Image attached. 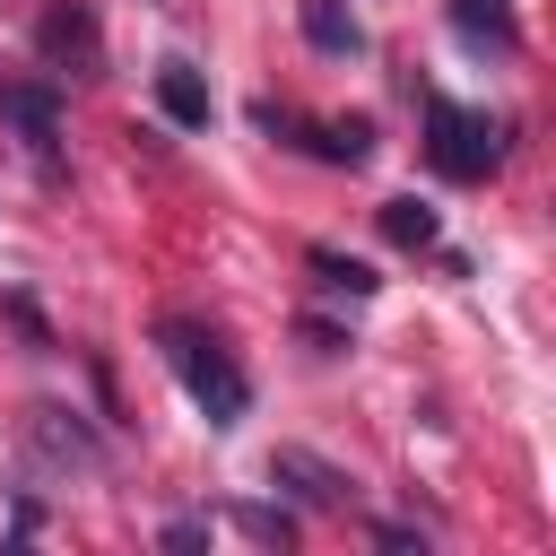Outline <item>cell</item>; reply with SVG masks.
Returning <instances> with one entry per match:
<instances>
[{"mask_svg": "<svg viewBox=\"0 0 556 556\" xmlns=\"http://www.w3.org/2000/svg\"><path fill=\"white\" fill-rule=\"evenodd\" d=\"M295 26H304V43L330 52V61H356V52H365V26H356L348 0H295Z\"/></svg>", "mask_w": 556, "mask_h": 556, "instance_id": "8992f818", "label": "cell"}, {"mask_svg": "<svg viewBox=\"0 0 556 556\" xmlns=\"http://www.w3.org/2000/svg\"><path fill=\"white\" fill-rule=\"evenodd\" d=\"M452 26L469 52H513L521 26H513V0H452Z\"/></svg>", "mask_w": 556, "mask_h": 556, "instance_id": "52a82bcc", "label": "cell"}, {"mask_svg": "<svg viewBox=\"0 0 556 556\" xmlns=\"http://www.w3.org/2000/svg\"><path fill=\"white\" fill-rule=\"evenodd\" d=\"M43 61H61L70 78H96L104 52H96V17H87L78 0H52V9H43Z\"/></svg>", "mask_w": 556, "mask_h": 556, "instance_id": "5b68a950", "label": "cell"}, {"mask_svg": "<svg viewBox=\"0 0 556 556\" xmlns=\"http://www.w3.org/2000/svg\"><path fill=\"white\" fill-rule=\"evenodd\" d=\"M26 443H35V460L43 469H96L104 452H96V434L70 417V408H26Z\"/></svg>", "mask_w": 556, "mask_h": 556, "instance_id": "277c9868", "label": "cell"}, {"mask_svg": "<svg viewBox=\"0 0 556 556\" xmlns=\"http://www.w3.org/2000/svg\"><path fill=\"white\" fill-rule=\"evenodd\" d=\"M0 113H9V122L26 130V148L52 165V139H61V122H52V96H43V87H9V96H0Z\"/></svg>", "mask_w": 556, "mask_h": 556, "instance_id": "9c48e42d", "label": "cell"}, {"mask_svg": "<svg viewBox=\"0 0 556 556\" xmlns=\"http://www.w3.org/2000/svg\"><path fill=\"white\" fill-rule=\"evenodd\" d=\"M156 348H165V365H174V382L191 391V408L208 417V426H235L243 408H252V382H243V365L208 339V330H191V321H165L156 330Z\"/></svg>", "mask_w": 556, "mask_h": 556, "instance_id": "6da1fadb", "label": "cell"}, {"mask_svg": "<svg viewBox=\"0 0 556 556\" xmlns=\"http://www.w3.org/2000/svg\"><path fill=\"white\" fill-rule=\"evenodd\" d=\"M156 104H165L182 130H200V122H208V87H200V70H191V61H165V70H156Z\"/></svg>", "mask_w": 556, "mask_h": 556, "instance_id": "ba28073f", "label": "cell"}, {"mask_svg": "<svg viewBox=\"0 0 556 556\" xmlns=\"http://www.w3.org/2000/svg\"><path fill=\"white\" fill-rule=\"evenodd\" d=\"M235 530H252V539H287L295 521H287V513H261V504H235Z\"/></svg>", "mask_w": 556, "mask_h": 556, "instance_id": "4fadbf2b", "label": "cell"}, {"mask_svg": "<svg viewBox=\"0 0 556 556\" xmlns=\"http://www.w3.org/2000/svg\"><path fill=\"white\" fill-rule=\"evenodd\" d=\"M426 156H434L452 182H478V174H495L504 130H495V113H469V104L434 96V104H426Z\"/></svg>", "mask_w": 556, "mask_h": 556, "instance_id": "7a4b0ae2", "label": "cell"}, {"mask_svg": "<svg viewBox=\"0 0 556 556\" xmlns=\"http://www.w3.org/2000/svg\"><path fill=\"white\" fill-rule=\"evenodd\" d=\"M269 486H287V495H295V504H313V513H339L356 478H348L339 460L304 452V443H278V452H269Z\"/></svg>", "mask_w": 556, "mask_h": 556, "instance_id": "3957f363", "label": "cell"}, {"mask_svg": "<svg viewBox=\"0 0 556 556\" xmlns=\"http://www.w3.org/2000/svg\"><path fill=\"white\" fill-rule=\"evenodd\" d=\"M313 287H321V295L365 304V295H374V269H365V261H348V252H313Z\"/></svg>", "mask_w": 556, "mask_h": 556, "instance_id": "30bf717a", "label": "cell"}, {"mask_svg": "<svg viewBox=\"0 0 556 556\" xmlns=\"http://www.w3.org/2000/svg\"><path fill=\"white\" fill-rule=\"evenodd\" d=\"M313 148H321L330 165H365V148H374V130H365V122H321V130H313Z\"/></svg>", "mask_w": 556, "mask_h": 556, "instance_id": "7c38bea8", "label": "cell"}, {"mask_svg": "<svg viewBox=\"0 0 556 556\" xmlns=\"http://www.w3.org/2000/svg\"><path fill=\"white\" fill-rule=\"evenodd\" d=\"M382 235L408 243V252H426V243H434V208H426V200H382Z\"/></svg>", "mask_w": 556, "mask_h": 556, "instance_id": "8fae6325", "label": "cell"}]
</instances>
